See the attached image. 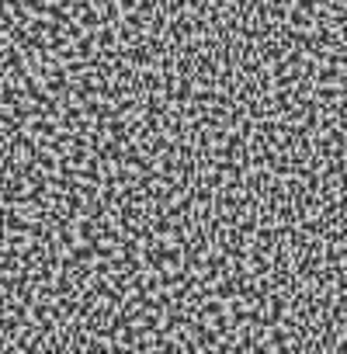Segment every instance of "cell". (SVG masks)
<instances>
[{
    "mask_svg": "<svg viewBox=\"0 0 347 354\" xmlns=\"http://www.w3.org/2000/svg\"><path fill=\"white\" fill-rule=\"evenodd\" d=\"M97 45H105V49H111V45H115V31H111V28H105L101 35H97Z\"/></svg>",
    "mask_w": 347,
    "mask_h": 354,
    "instance_id": "6da1fadb",
    "label": "cell"
}]
</instances>
